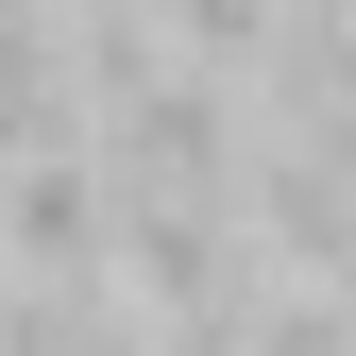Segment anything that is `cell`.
<instances>
[{"instance_id":"cell-1","label":"cell","mask_w":356,"mask_h":356,"mask_svg":"<svg viewBox=\"0 0 356 356\" xmlns=\"http://www.w3.org/2000/svg\"><path fill=\"white\" fill-rule=\"evenodd\" d=\"M102 170H119V204H238V170H254V85H238V68H153L136 102L102 119Z\"/></svg>"},{"instance_id":"cell-2","label":"cell","mask_w":356,"mask_h":356,"mask_svg":"<svg viewBox=\"0 0 356 356\" xmlns=\"http://www.w3.org/2000/svg\"><path fill=\"white\" fill-rule=\"evenodd\" d=\"M0 238H17V272H119V170H102V136L0 153Z\"/></svg>"},{"instance_id":"cell-3","label":"cell","mask_w":356,"mask_h":356,"mask_svg":"<svg viewBox=\"0 0 356 356\" xmlns=\"http://www.w3.org/2000/svg\"><path fill=\"white\" fill-rule=\"evenodd\" d=\"M153 17H170V51H187V68H238V85H254V51L289 34V0H153Z\"/></svg>"}]
</instances>
